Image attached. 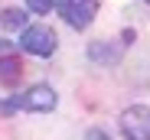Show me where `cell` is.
<instances>
[{
    "label": "cell",
    "instance_id": "cell-8",
    "mask_svg": "<svg viewBox=\"0 0 150 140\" xmlns=\"http://www.w3.org/2000/svg\"><path fill=\"white\" fill-rule=\"evenodd\" d=\"M52 7H56V0H26V10L36 13V16H46Z\"/></svg>",
    "mask_w": 150,
    "mask_h": 140
},
{
    "label": "cell",
    "instance_id": "cell-4",
    "mask_svg": "<svg viewBox=\"0 0 150 140\" xmlns=\"http://www.w3.org/2000/svg\"><path fill=\"white\" fill-rule=\"evenodd\" d=\"M121 134L124 140H150V108L134 104L127 111H121Z\"/></svg>",
    "mask_w": 150,
    "mask_h": 140
},
{
    "label": "cell",
    "instance_id": "cell-5",
    "mask_svg": "<svg viewBox=\"0 0 150 140\" xmlns=\"http://www.w3.org/2000/svg\"><path fill=\"white\" fill-rule=\"evenodd\" d=\"M121 42H134V30H127L121 36ZM117 39H98V42H91L88 46V59L91 62H98V65H114L121 56H124V46H121Z\"/></svg>",
    "mask_w": 150,
    "mask_h": 140
},
{
    "label": "cell",
    "instance_id": "cell-2",
    "mask_svg": "<svg viewBox=\"0 0 150 140\" xmlns=\"http://www.w3.org/2000/svg\"><path fill=\"white\" fill-rule=\"evenodd\" d=\"M20 49L23 52H30V56H52L59 49V36L49 30V26H26V30H20Z\"/></svg>",
    "mask_w": 150,
    "mask_h": 140
},
{
    "label": "cell",
    "instance_id": "cell-7",
    "mask_svg": "<svg viewBox=\"0 0 150 140\" xmlns=\"http://www.w3.org/2000/svg\"><path fill=\"white\" fill-rule=\"evenodd\" d=\"M0 26L4 30H26V10H16V7H7L0 10Z\"/></svg>",
    "mask_w": 150,
    "mask_h": 140
},
{
    "label": "cell",
    "instance_id": "cell-10",
    "mask_svg": "<svg viewBox=\"0 0 150 140\" xmlns=\"http://www.w3.org/2000/svg\"><path fill=\"white\" fill-rule=\"evenodd\" d=\"M7 52H10V42H7L4 36H0V56H7Z\"/></svg>",
    "mask_w": 150,
    "mask_h": 140
},
{
    "label": "cell",
    "instance_id": "cell-1",
    "mask_svg": "<svg viewBox=\"0 0 150 140\" xmlns=\"http://www.w3.org/2000/svg\"><path fill=\"white\" fill-rule=\"evenodd\" d=\"M59 104V95L49 85H33L26 91H20L13 98H4L0 101V114H16V111H36V114H49L56 111Z\"/></svg>",
    "mask_w": 150,
    "mask_h": 140
},
{
    "label": "cell",
    "instance_id": "cell-3",
    "mask_svg": "<svg viewBox=\"0 0 150 140\" xmlns=\"http://www.w3.org/2000/svg\"><path fill=\"white\" fill-rule=\"evenodd\" d=\"M56 10L72 30H88L98 16V0H56Z\"/></svg>",
    "mask_w": 150,
    "mask_h": 140
},
{
    "label": "cell",
    "instance_id": "cell-9",
    "mask_svg": "<svg viewBox=\"0 0 150 140\" xmlns=\"http://www.w3.org/2000/svg\"><path fill=\"white\" fill-rule=\"evenodd\" d=\"M85 140H111V134H105L101 127H91V130L85 134Z\"/></svg>",
    "mask_w": 150,
    "mask_h": 140
},
{
    "label": "cell",
    "instance_id": "cell-11",
    "mask_svg": "<svg viewBox=\"0 0 150 140\" xmlns=\"http://www.w3.org/2000/svg\"><path fill=\"white\" fill-rule=\"evenodd\" d=\"M144 4H150V0H144Z\"/></svg>",
    "mask_w": 150,
    "mask_h": 140
},
{
    "label": "cell",
    "instance_id": "cell-6",
    "mask_svg": "<svg viewBox=\"0 0 150 140\" xmlns=\"http://www.w3.org/2000/svg\"><path fill=\"white\" fill-rule=\"evenodd\" d=\"M20 59L13 56V52H7V56H0V82L4 85H16L20 82Z\"/></svg>",
    "mask_w": 150,
    "mask_h": 140
}]
</instances>
